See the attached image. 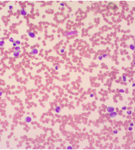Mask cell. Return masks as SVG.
<instances>
[{
	"instance_id": "obj_29",
	"label": "cell",
	"mask_w": 135,
	"mask_h": 150,
	"mask_svg": "<svg viewBox=\"0 0 135 150\" xmlns=\"http://www.w3.org/2000/svg\"><path fill=\"white\" fill-rule=\"evenodd\" d=\"M8 8H9V9H10V10H12L13 8V6H9Z\"/></svg>"
},
{
	"instance_id": "obj_30",
	"label": "cell",
	"mask_w": 135,
	"mask_h": 150,
	"mask_svg": "<svg viewBox=\"0 0 135 150\" xmlns=\"http://www.w3.org/2000/svg\"><path fill=\"white\" fill-rule=\"evenodd\" d=\"M60 6H65V4L63 3H61L60 4Z\"/></svg>"
},
{
	"instance_id": "obj_9",
	"label": "cell",
	"mask_w": 135,
	"mask_h": 150,
	"mask_svg": "<svg viewBox=\"0 0 135 150\" xmlns=\"http://www.w3.org/2000/svg\"><path fill=\"white\" fill-rule=\"evenodd\" d=\"M61 111V107H60V106H57V107H56L55 112L56 113H59Z\"/></svg>"
},
{
	"instance_id": "obj_32",
	"label": "cell",
	"mask_w": 135,
	"mask_h": 150,
	"mask_svg": "<svg viewBox=\"0 0 135 150\" xmlns=\"http://www.w3.org/2000/svg\"><path fill=\"white\" fill-rule=\"evenodd\" d=\"M1 95H2V92H1V91H0V96H1Z\"/></svg>"
},
{
	"instance_id": "obj_1",
	"label": "cell",
	"mask_w": 135,
	"mask_h": 150,
	"mask_svg": "<svg viewBox=\"0 0 135 150\" xmlns=\"http://www.w3.org/2000/svg\"><path fill=\"white\" fill-rule=\"evenodd\" d=\"M77 34V31H72V32H69L65 33V34H63V36H70V35H74V34Z\"/></svg>"
},
{
	"instance_id": "obj_31",
	"label": "cell",
	"mask_w": 135,
	"mask_h": 150,
	"mask_svg": "<svg viewBox=\"0 0 135 150\" xmlns=\"http://www.w3.org/2000/svg\"><path fill=\"white\" fill-rule=\"evenodd\" d=\"M94 94H90V97H91V98L94 97Z\"/></svg>"
},
{
	"instance_id": "obj_27",
	"label": "cell",
	"mask_w": 135,
	"mask_h": 150,
	"mask_svg": "<svg viewBox=\"0 0 135 150\" xmlns=\"http://www.w3.org/2000/svg\"><path fill=\"white\" fill-rule=\"evenodd\" d=\"M13 45L14 47H16V45H17V44H16L15 42H13Z\"/></svg>"
},
{
	"instance_id": "obj_23",
	"label": "cell",
	"mask_w": 135,
	"mask_h": 150,
	"mask_svg": "<svg viewBox=\"0 0 135 150\" xmlns=\"http://www.w3.org/2000/svg\"><path fill=\"white\" fill-rule=\"evenodd\" d=\"M15 43H16V44H17V45H20L21 43L20 41H16Z\"/></svg>"
},
{
	"instance_id": "obj_24",
	"label": "cell",
	"mask_w": 135,
	"mask_h": 150,
	"mask_svg": "<svg viewBox=\"0 0 135 150\" xmlns=\"http://www.w3.org/2000/svg\"><path fill=\"white\" fill-rule=\"evenodd\" d=\"M122 109H123V110H125L127 109V107L126 106H123V107L122 108Z\"/></svg>"
},
{
	"instance_id": "obj_7",
	"label": "cell",
	"mask_w": 135,
	"mask_h": 150,
	"mask_svg": "<svg viewBox=\"0 0 135 150\" xmlns=\"http://www.w3.org/2000/svg\"><path fill=\"white\" fill-rule=\"evenodd\" d=\"M28 35H29V36H30L31 38H35L36 37V35H35V34H34V32H30L28 33Z\"/></svg>"
},
{
	"instance_id": "obj_4",
	"label": "cell",
	"mask_w": 135,
	"mask_h": 150,
	"mask_svg": "<svg viewBox=\"0 0 135 150\" xmlns=\"http://www.w3.org/2000/svg\"><path fill=\"white\" fill-rule=\"evenodd\" d=\"M117 112H110L109 113V117H110L111 118H114V117H116V116H117Z\"/></svg>"
},
{
	"instance_id": "obj_25",
	"label": "cell",
	"mask_w": 135,
	"mask_h": 150,
	"mask_svg": "<svg viewBox=\"0 0 135 150\" xmlns=\"http://www.w3.org/2000/svg\"><path fill=\"white\" fill-rule=\"evenodd\" d=\"M107 56H108V55H107V54H104L103 55V58L107 57Z\"/></svg>"
},
{
	"instance_id": "obj_3",
	"label": "cell",
	"mask_w": 135,
	"mask_h": 150,
	"mask_svg": "<svg viewBox=\"0 0 135 150\" xmlns=\"http://www.w3.org/2000/svg\"><path fill=\"white\" fill-rule=\"evenodd\" d=\"M115 110V108L114 107H112V106H109V107L107 108V111L108 112H114Z\"/></svg>"
},
{
	"instance_id": "obj_10",
	"label": "cell",
	"mask_w": 135,
	"mask_h": 150,
	"mask_svg": "<svg viewBox=\"0 0 135 150\" xmlns=\"http://www.w3.org/2000/svg\"><path fill=\"white\" fill-rule=\"evenodd\" d=\"M20 52H18V51H15L13 53L14 57H18L20 56Z\"/></svg>"
},
{
	"instance_id": "obj_20",
	"label": "cell",
	"mask_w": 135,
	"mask_h": 150,
	"mask_svg": "<svg viewBox=\"0 0 135 150\" xmlns=\"http://www.w3.org/2000/svg\"><path fill=\"white\" fill-rule=\"evenodd\" d=\"M119 92L120 93H124V92H125V90H124V89H119Z\"/></svg>"
},
{
	"instance_id": "obj_8",
	"label": "cell",
	"mask_w": 135,
	"mask_h": 150,
	"mask_svg": "<svg viewBox=\"0 0 135 150\" xmlns=\"http://www.w3.org/2000/svg\"><path fill=\"white\" fill-rule=\"evenodd\" d=\"M32 117H27L26 118H25V122H27V123H30V122H32Z\"/></svg>"
},
{
	"instance_id": "obj_18",
	"label": "cell",
	"mask_w": 135,
	"mask_h": 150,
	"mask_svg": "<svg viewBox=\"0 0 135 150\" xmlns=\"http://www.w3.org/2000/svg\"><path fill=\"white\" fill-rule=\"evenodd\" d=\"M98 59H99V60H102V59H103V56H102V55H100V56H98Z\"/></svg>"
},
{
	"instance_id": "obj_12",
	"label": "cell",
	"mask_w": 135,
	"mask_h": 150,
	"mask_svg": "<svg viewBox=\"0 0 135 150\" xmlns=\"http://www.w3.org/2000/svg\"><path fill=\"white\" fill-rule=\"evenodd\" d=\"M129 47H130V49L132 50H133V51L134 50L135 48H134V44H131L130 45H129Z\"/></svg>"
},
{
	"instance_id": "obj_17",
	"label": "cell",
	"mask_w": 135,
	"mask_h": 150,
	"mask_svg": "<svg viewBox=\"0 0 135 150\" xmlns=\"http://www.w3.org/2000/svg\"><path fill=\"white\" fill-rule=\"evenodd\" d=\"M127 129H128V131H132L133 130V128H132V127H130V126H129Z\"/></svg>"
},
{
	"instance_id": "obj_21",
	"label": "cell",
	"mask_w": 135,
	"mask_h": 150,
	"mask_svg": "<svg viewBox=\"0 0 135 150\" xmlns=\"http://www.w3.org/2000/svg\"><path fill=\"white\" fill-rule=\"evenodd\" d=\"M113 133H114V134H117L118 131H117V130H114V131H113Z\"/></svg>"
},
{
	"instance_id": "obj_26",
	"label": "cell",
	"mask_w": 135,
	"mask_h": 150,
	"mask_svg": "<svg viewBox=\"0 0 135 150\" xmlns=\"http://www.w3.org/2000/svg\"><path fill=\"white\" fill-rule=\"evenodd\" d=\"M129 126H130V127H134V123H133V122H131L130 124H129Z\"/></svg>"
},
{
	"instance_id": "obj_22",
	"label": "cell",
	"mask_w": 135,
	"mask_h": 150,
	"mask_svg": "<svg viewBox=\"0 0 135 150\" xmlns=\"http://www.w3.org/2000/svg\"><path fill=\"white\" fill-rule=\"evenodd\" d=\"M9 41H11V42H13H13H14V40H13V38H9Z\"/></svg>"
},
{
	"instance_id": "obj_15",
	"label": "cell",
	"mask_w": 135,
	"mask_h": 150,
	"mask_svg": "<svg viewBox=\"0 0 135 150\" xmlns=\"http://www.w3.org/2000/svg\"><path fill=\"white\" fill-rule=\"evenodd\" d=\"M60 52H61V53H64L65 52V49L64 48H61V49H60Z\"/></svg>"
},
{
	"instance_id": "obj_33",
	"label": "cell",
	"mask_w": 135,
	"mask_h": 150,
	"mask_svg": "<svg viewBox=\"0 0 135 150\" xmlns=\"http://www.w3.org/2000/svg\"><path fill=\"white\" fill-rule=\"evenodd\" d=\"M134 86H135V84L133 83V84H132V87H134Z\"/></svg>"
},
{
	"instance_id": "obj_13",
	"label": "cell",
	"mask_w": 135,
	"mask_h": 150,
	"mask_svg": "<svg viewBox=\"0 0 135 150\" xmlns=\"http://www.w3.org/2000/svg\"><path fill=\"white\" fill-rule=\"evenodd\" d=\"M15 51H18V52H20V47L19 46H16L15 47Z\"/></svg>"
},
{
	"instance_id": "obj_5",
	"label": "cell",
	"mask_w": 135,
	"mask_h": 150,
	"mask_svg": "<svg viewBox=\"0 0 135 150\" xmlns=\"http://www.w3.org/2000/svg\"><path fill=\"white\" fill-rule=\"evenodd\" d=\"M38 52V50L37 48H33L32 51H31V54H33V55H35V54H37V53Z\"/></svg>"
},
{
	"instance_id": "obj_16",
	"label": "cell",
	"mask_w": 135,
	"mask_h": 150,
	"mask_svg": "<svg viewBox=\"0 0 135 150\" xmlns=\"http://www.w3.org/2000/svg\"><path fill=\"white\" fill-rule=\"evenodd\" d=\"M59 65H55V67H54V69H55V70H58V69H59Z\"/></svg>"
},
{
	"instance_id": "obj_28",
	"label": "cell",
	"mask_w": 135,
	"mask_h": 150,
	"mask_svg": "<svg viewBox=\"0 0 135 150\" xmlns=\"http://www.w3.org/2000/svg\"><path fill=\"white\" fill-rule=\"evenodd\" d=\"M67 149H72V147H71V146H68Z\"/></svg>"
},
{
	"instance_id": "obj_14",
	"label": "cell",
	"mask_w": 135,
	"mask_h": 150,
	"mask_svg": "<svg viewBox=\"0 0 135 150\" xmlns=\"http://www.w3.org/2000/svg\"><path fill=\"white\" fill-rule=\"evenodd\" d=\"M4 43H5L4 41H0V46L3 47L4 45Z\"/></svg>"
},
{
	"instance_id": "obj_2",
	"label": "cell",
	"mask_w": 135,
	"mask_h": 150,
	"mask_svg": "<svg viewBox=\"0 0 135 150\" xmlns=\"http://www.w3.org/2000/svg\"><path fill=\"white\" fill-rule=\"evenodd\" d=\"M109 7H111V8H112L113 10H116V9L118 8V7L116 6V5L114 4L113 3H109V5L107 6V8H109Z\"/></svg>"
},
{
	"instance_id": "obj_19",
	"label": "cell",
	"mask_w": 135,
	"mask_h": 150,
	"mask_svg": "<svg viewBox=\"0 0 135 150\" xmlns=\"http://www.w3.org/2000/svg\"><path fill=\"white\" fill-rule=\"evenodd\" d=\"M127 115H132V110H128L127 112Z\"/></svg>"
},
{
	"instance_id": "obj_11",
	"label": "cell",
	"mask_w": 135,
	"mask_h": 150,
	"mask_svg": "<svg viewBox=\"0 0 135 150\" xmlns=\"http://www.w3.org/2000/svg\"><path fill=\"white\" fill-rule=\"evenodd\" d=\"M122 78H123V81L124 83H125V82L127 81V76H122Z\"/></svg>"
},
{
	"instance_id": "obj_6",
	"label": "cell",
	"mask_w": 135,
	"mask_h": 150,
	"mask_svg": "<svg viewBox=\"0 0 135 150\" xmlns=\"http://www.w3.org/2000/svg\"><path fill=\"white\" fill-rule=\"evenodd\" d=\"M20 14L23 16H26L27 15V13L25 10V8H22L20 10Z\"/></svg>"
}]
</instances>
